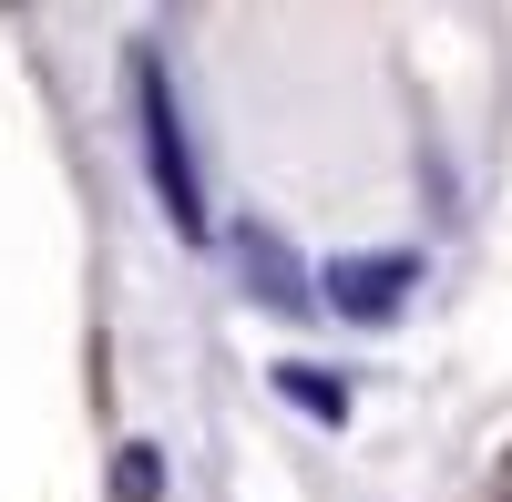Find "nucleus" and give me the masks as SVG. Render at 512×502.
<instances>
[{"label": "nucleus", "mask_w": 512, "mask_h": 502, "mask_svg": "<svg viewBox=\"0 0 512 502\" xmlns=\"http://www.w3.org/2000/svg\"><path fill=\"white\" fill-rule=\"evenodd\" d=\"M134 113H144V164H154V195L185 236H205V175H195V144H185V113H175V82H164L154 52H134Z\"/></svg>", "instance_id": "nucleus-1"}, {"label": "nucleus", "mask_w": 512, "mask_h": 502, "mask_svg": "<svg viewBox=\"0 0 512 502\" xmlns=\"http://www.w3.org/2000/svg\"><path fill=\"white\" fill-rule=\"evenodd\" d=\"M410 287H420V257H338L328 267V308L359 318V328H379V318L410 308Z\"/></svg>", "instance_id": "nucleus-2"}, {"label": "nucleus", "mask_w": 512, "mask_h": 502, "mask_svg": "<svg viewBox=\"0 0 512 502\" xmlns=\"http://www.w3.org/2000/svg\"><path fill=\"white\" fill-rule=\"evenodd\" d=\"M154 482H164V462H154V451H123V492H134V502H154Z\"/></svg>", "instance_id": "nucleus-5"}, {"label": "nucleus", "mask_w": 512, "mask_h": 502, "mask_svg": "<svg viewBox=\"0 0 512 502\" xmlns=\"http://www.w3.org/2000/svg\"><path fill=\"white\" fill-rule=\"evenodd\" d=\"M277 390H287L297 410H318V421H338V410H349V400H338V380H318L308 359H297V369H277Z\"/></svg>", "instance_id": "nucleus-4"}, {"label": "nucleus", "mask_w": 512, "mask_h": 502, "mask_svg": "<svg viewBox=\"0 0 512 502\" xmlns=\"http://www.w3.org/2000/svg\"><path fill=\"white\" fill-rule=\"evenodd\" d=\"M236 257H246V277H256V298H267V308H297V298H308V287H297V267H287V246H277L267 226H246Z\"/></svg>", "instance_id": "nucleus-3"}]
</instances>
